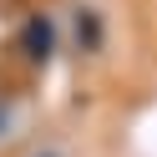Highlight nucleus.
Returning <instances> with one entry per match:
<instances>
[{
  "label": "nucleus",
  "mask_w": 157,
  "mask_h": 157,
  "mask_svg": "<svg viewBox=\"0 0 157 157\" xmlns=\"http://www.w3.org/2000/svg\"><path fill=\"white\" fill-rule=\"evenodd\" d=\"M51 21H41V15H36V21H25V31H21V51L31 56V61H46V56H51Z\"/></svg>",
  "instance_id": "1"
}]
</instances>
